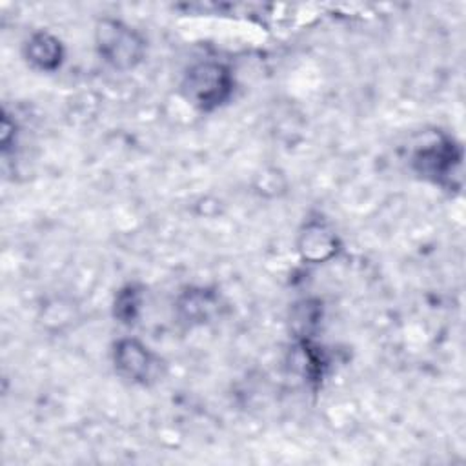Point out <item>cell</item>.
I'll list each match as a JSON object with an SVG mask.
<instances>
[{
  "label": "cell",
  "mask_w": 466,
  "mask_h": 466,
  "mask_svg": "<svg viewBox=\"0 0 466 466\" xmlns=\"http://www.w3.org/2000/svg\"><path fill=\"white\" fill-rule=\"evenodd\" d=\"M235 91V76L229 66L217 60L191 64L182 80V98L198 111L211 113L229 102Z\"/></svg>",
  "instance_id": "6da1fadb"
},
{
  "label": "cell",
  "mask_w": 466,
  "mask_h": 466,
  "mask_svg": "<svg viewBox=\"0 0 466 466\" xmlns=\"http://www.w3.org/2000/svg\"><path fill=\"white\" fill-rule=\"evenodd\" d=\"M95 49L100 60L115 71L126 73L142 64L147 51L144 35L124 20L104 16L95 24Z\"/></svg>",
  "instance_id": "7a4b0ae2"
},
{
  "label": "cell",
  "mask_w": 466,
  "mask_h": 466,
  "mask_svg": "<svg viewBox=\"0 0 466 466\" xmlns=\"http://www.w3.org/2000/svg\"><path fill=\"white\" fill-rule=\"evenodd\" d=\"M462 162V147L450 137H441L419 147L413 153L411 166L415 173L442 187H451L453 175L459 173Z\"/></svg>",
  "instance_id": "277c9868"
},
{
  "label": "cell",
  "mask_w": 466,
  "mask_h": 466,
  "mask_svg": "<svg viewBox=\"0 0 466 466\" xmlns=\"http://www.w3.org/2000/svg\"><path fill=\"white\" fill-rule=\"evenodd\" d=\"M297 253L308 264H324L340 251V238L326 218H308L297 233Z\"/></svg>",
  "instance_id": "5b68a950"
},
{
  "label": "cell",
  "mask_w": 466,
  "mask_h": 466,
  "mask_svg": "<svg viewBox=\"0 0 466 466\" xmlns=\"http://www.w3.org/2000/svg\"><path fill=\"white\" fill-rule=\"evenodd\" d=\"M224 300L215 288L189 286L175 299V315L187 328L204 326L220 317Z\"/></svg>",
  "instance_id": "8992f818"
},
{
  "label": "cell",
  "mask_w": 466,
  "mask_h": 466,
  "mask_svg": "<svg viewBox=\"0 0 466 466\" xmlns=\"http://www.w3.org/2000/svg\"><path fill=\"white\" fill-rule=\"evenodd\" d=\"M142 304L144 289L138 284H126L115 295L113 317L124 326H133L140 317Z\"/></svg>",
  "instance_id": "ba28073f"
},
{
  "label": "cell",
  "mask_w": 466,
  "mask_h": 466,
  "mask_svg": "<svg viewBox=\"0 0 466 466\" xmlns=\"http://www.w3.org/2000/svg\"><path fill=\"white\" fill-rule=\"evenodd\" d=\"M111 360L120 379L138 386H151L158 382L166 371L162 357L135 337L118 339L113 344Z\"/></svg>",
  "instance_id": "3957f363"
},
{
  "label": "cell",
  "mask_w": 466,
  "mask_h": 466,
  "mask_svg": "<svg viewBox=\"0 0 466 466\" xmlns=\"http://www.w3.org/2000/svg\"><path fill=\"white\" fill-rule=\"evenodd\" d=\"M22 55L33 69L40 73H55L66 58V49L56 35L38 29L24 42Z\"/></svg>",
  "instance_id": "52a82bcc"
}]
</instances>
